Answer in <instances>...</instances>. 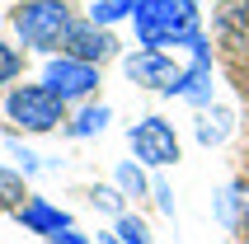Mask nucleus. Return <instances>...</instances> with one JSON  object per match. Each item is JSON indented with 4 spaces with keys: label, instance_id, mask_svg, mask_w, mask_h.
<instances>
[{
    "label": "nucleus",
    "instance_id": "6ab92c4d",
    "mask_svg": "<svg viewBox=\"0 0 249 244\" xmlns=\"http://www.w3.org/2000/svg\"><path fill=\"white\" fill-rule=\"evenodd\" d=\"M155 202H160V211H165V216H174V188H169V183H155Z\"/></svg>",
    "mask_w": 249,
    "mask_h": 244
},
{
    "label": "nucleus",
    "instance_id": "412c9836",
    "mask_svg": "<svg viewBox=\"0 0 249 244\" xmlns=\"http://www.w3.org/2000/svg\"><path fill=\"white\" fill-rule=\"evenodd\" d=\"M99 244H127V240H123L118 230H113V235H99Z\"/></svg>",
    "mask_w": 249,
    "mask_h": 244
},
{
    "label": "nucleus",
    "instance_id": "7ed1b4c3",
    "mask_svg": "<svg viewBox=\"0 0 249 244\" xmlns=\"http://www.w3.org/2000/svg\"><path fill=\"white\" fill-rule=\"evenodd\" d=\"M61 108H66V99L52 94L47 85H19V89L5 99L10 122H19L24 132H52L56 122H61Z\"/></svg>",
    "mask_w": 249,
    "mask_h": 244
},
{
    "label": "nucleus",
    "instance_id": "a211bd4d",
    "mask_svg": "<svg viewBox=\"0 0 249 244\" xmlns=\"http://www.w3.org/2000/svg\"><path fill=\"white\" fill-rule=\"evenodd\" d=\"M10 155H14L19 164H24V174H38V155H33V150H24L19 141H10Z\"/></svg>",
    "mask_w": 249,
    "mask_h": 244
},
{
    "label": "nucleus",
    "instance_id": "1a4fd4ad",
    "mask_svg": "<svg viewBox=\"0 0 249 244\" xmlns=\"http://www.w3.org/2000/svg\"><path fill=\"white\" fill-rule=\"evenodd\" d=\"M216 33L231 47H249V0H226L216 14Z\"/></svg>",
    "mask_w": 249,
    "mask_h": 244
},
{
    "label": "nucleus",
    "instance_id": "6e6552de",
    "mask_svg": "<svg viewBox=\"0 0 249 244\" xmlns=\"http://www.w3.org/2000/svg\"><path fill=\"white\" fill-rule=\"evenodd\" d=\"M14 216H19V226H24V230H33V235H61V230H71V226H75V221H71V211H61V207H52V202H42V197L24 202Z\"/></svg>",
    "mask_w": 249,
    "mask_h": 244
},
{
    "label": "nucleus",
    "instance_id": "dca6fc26",
    "mask_svg": "<svg viewBox=\"0 0 249 244\" xmlns=\"http://www.w3.org/2000/svg\"><path fill=\"white\" fill-rule=\"evenodd\" d=\"M94 207L99 211H113V216H127L123 211V188H94Z\"/></svg>",
    "mask_w": 249,
    "mask_h": 244
},
{
    "label": "nucleus",
    "instance_id": "20e7f679",
    "mask_svg": "<svg viewBox=\"0 0 249 244\" xmlns=\"http://www.w3.org/2000/svg\"><path fill=\"white\" fill-rule=\"evenodd\" d=\"M127 146L137 155V164H151V169H165V164L179 160V136L165 118H141L132 132H127Z\"/></svg>",
    "mask_w": 249,
    "mask_h": 244
},
{
    "label": "nucleus",
    "instance_id": "aec40b11",
    "mask_svg": "<svg viewBox=\"0 0 249 244\" xmlns=\"http://www.w3.org/2000/svg\"><path fill=\"white\" fill-rule=\"evenodd\" d=\"M52 244H89V240L75 235V230H61V235H52Z\"/></svg>",
    "mask_w": 249,
    "mask_h": 244
},
{
    "label": "nucleus",
    "instance_id": "9d476101",
    "mask_svg": "<svg viewBox=\"0 0 249 244\" xmlns=\"http://www.w3.org/2000/svg\"><path fill=\"white\" fill-rule=\"evenodd\" d=\"M226 136H231V108H207L202 122H197V141L202 146H221Z\"/></svg>",
    "mask_w": 249,
    "mask_h": 244
},
{
    "label": "nucleus",
    "instance_id": "ddd939ff",
    "mask_svg": "<svg viewBox=\"0 0 249 244\" xmlns=\"http://www.w3.org/2000/svg\"><path fill=\"white\" fill-rule=\"evenodd\" d=\"M118 188H123V197H146V192H151L146 169H141L137 160H123V164H118Z\"/></svg>",
    "mask_w": 249,
    "mask_h": 244
},
{
    "label": "nucleus",
    "instance_id": "0eeeda50",
    "mask_svg": "<svg viewBox=\"0 0 249 244\" xmlns=\"http://www.w3.org/2000/svg\"><path fill=\"white\" fill-rule=\"evenodd\" d=\"M113 52H118V42H113L108 28H99V24H75L66 33V56H75V61L99 66V61H108Z\"/></svg>",
    "mask_w": 249,
    "mask_h": 244
},
{
    "label": "nucleus",
    "instance_id": "39448f33",
    "mask_svg": "<svg viewBox=\"0 0 249 244\" xmlns=\"http://www.w3.org/2000/svg\"><path fill=\"white\" fill-rule=\"evenodd\" d=\"M127 80L137 85H151V89H160V94H183V80H188V66H179V61H169L165 52H155V47H141V52H132L123 61Z\"/></svg>",
    "mask_w": 249,
    "mask_h": 244
},
{
    "label": "nucleus",
    "instance_id": "423d86ee",
    "mask_svg": "<svg viewBox=\"0 0 249 244\" xmlns=\"http://www.w3.org/2000/svg\"><path fill=\"white\" fill-rule=\"evenodd\" d=\"M47 89H52V94H61L66 99V104H75V99H85L89 94V89H94L99 85V66H89V61H75V56H52V61H47Z\"/></svg>",
    "mask_w": 249,
    "mask_h": 244
},
{
    "label": "nucleus",
    "instance_id": "f3484780",
    "mask_svg": "<svg viewBox=\"0 0 249 244\" xmlns=\"http://www.w3.org/2000/svg\"><path fill=\"white\" fill-rule=\"evenodd\" d=\"M19 66H24V61H19V52H14L10 42H0V85L14 80V75H19Z\"/></svg>",
    "mask_w": 249,
    "mask_h": 244
},
{
    "label": "nucleus",
    "instance_id": "f257e3e1",
    "mask_svg": "<svg viewBox=\"0 0 249 244\" xmlns=\"http://www.w3.org/2000/svg\"><path fill=\"white\" fill-rule=\"evenodd\" d=\"M137 38L141 47H188V42L202 33L197 28V0H137Z\"/></svg>",
    "mask_w": 249,
    "mask_h": 244
},
{
    "label": "nucleus",
    "instance_id": "f03ea898",
    "mask_svg": "<svg viewBox=\"0 0 249 244\" xmlns=\"http://www.w3.org/2000/svg\"><path fill=\"white\" fill-rule=\"evenodd\" d=\"M14 28H19L24 47L56 52V47H66V33L75 28V19H71L66 0H28V5L14 10Z\"/></svg>",
    "mask_w": 249,
    "mask_h": 244
},
{
    "label": "nucleus",
    "instance_id": "2eb2a0df",
    "mask_svg": "<svg viewBox=\"0 0 249 244\" xmlns=\"http://www.w3.org/2000/svg\"><path fill=\"white\" fill-rule=\"evenodd\" d=\"M118 235H123L127 244H151V230H146V221H141V216H132V211H127V216H118Z\"/></svg>",
    "mask_w": 249,
    "mask_h": 244
},
{
    "label": "nucleus",
    "instance_id": "f8f14e48",
    "mask_svg": "<svg viewBox=\"0 0 249 244\" xmlns=\"http://www.w3.org/2000/svg\"><path fill=\"white\" fill-rule=\"evenodd\" d=\"M127 14H137V0H94V10H89V24L108 28V24H118V19H127Z\"/></svg>",
    "mask_w": 249,
    "mask_h": 244
},
{
    "label": "nucleus",
    "instance_id": "4468645a",
    "mask_svg": "<svg viewBox=\"0 0 249 244\" xmlns=\"http://www.w3.org/2000/svg\"><path fill=\"white\" fill-rule=\"evenodd\" d=\"M0 207H14V211L24 207V178L10 174L5 164H0Z\"/></svg>",
    "mask_w": 249,
    "mask_h": 244
},
{
    "label": "nucleus",
    "instance_id": "9b49d317",
    "mask_svg": "<svg viewBox=\"0 0 249 244\" xmlns=\"http://www.w3.org/2000/svg\"><path fill=\"white\" fill-rule=\"evenodd\" d=\"M108 118H113L108 104H94V108H80V113H75V122H71L66 132H71V136H94V132L108 127Z\"/></svg>",
    "mask_w": 249,
    "mask_h": 244
}]
</instances>
